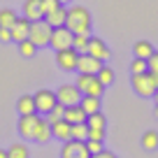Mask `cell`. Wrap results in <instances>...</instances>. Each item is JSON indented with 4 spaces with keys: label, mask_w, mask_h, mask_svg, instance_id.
Returning <instances> with one entry per match:
<instances>
[{
    "label": "cell",
    "mask_w": 158,
    "mask_h": 158,
    "mask_svg": "<svg viewBox=\"0 0 158 158\" xmlns=\"http://www.w3.org/2000/svg\"><path fill=\"white\" fill-rule=\"evenodd\" d=\"M91 23H93V16L86 10L84 5H72L68 7V19H65V26H68L72 33H86L91 35Z\"/></svg>",
    "instance_id": "cell-1"
},
{
    "label": "cell",
    "mask_w": 158,
    "mask_h": 158,
    "mask_svg": "<svg viewBox=\"0 0 158 158\" xmlns=\"http://www.w3.org/2000/svg\"><path fill=\"white\" fill-rule=\"evenodd\" d=\"M51 26L47 23L44 19H40V21H30V33H28V40H33V44L37 47H49L51 42Z\"/></svg>",
    "instance_id": "cell-2"
},
{
    "label": "cell",
    "mask_w": 158,
    "mask_h": 158,
    "mask_svg": "<svg viewBox=\"0 0 158 158\" xmlns=\"http://www.w3.org/2000/svg\"><path fill=\"white\" fill-rule=\"evenodd\" d=\"M130 86L133 91L139 95V98H153L156 95V84H153V77L151 72H142V74H133L130 77Z\"/></svg>",
    "instance_id": "cell-3"
},
{
    "label": "cell",
    "mask_w": 158,
    "mask_h": 158,
    "mask_svg": "<svg viewBox=\"0 0 158 158\" xmlns=\"http://www.w3.org/2000/svg\"><path fill=\"white\" fill-rule=\"evenodd\" d=\"M77 89L81 91V95H93V98H100L105 93V86L98 81L95 74H86V72H79L77 74Z\"/></svg>",
    "instance_id": "cell-4"
},
{
    "label": "cell",
    "mask_w": 158,
    "mask_h": 158,
    "mask_svg": "<svg viewBox=\"0 0 158 158\" xmlns=\"http://www.w3.org/2000/svg\"><path fill=\"white\" fill-rule=\"evenodd\" d=\"M72 37H74V33L68 28V26H58V28L51 30V42H49V47H51L54 51L70 49V47H72Z\"/></svg>",
    "instance_id": "cell-5"
},
{
    "label": "cell",
    "mask_w": 158,
    "mask_h": 158,
    "mask_svg": "<svg viewBox=\"0 0 158 158\" xmlns=\"http://www.w3.org/2000/svg\"><path fill=\"white\" fill-rule=\"evenodd\" d=\"M33 98H35V109H37V114H42V116H47V114L51 112V107L58 102V100H56V91H51V89L35 91Z\"/></svg>",
    "instance_id": "cell-6"
},
{
    "label": "cell",
    "mask_w": 158,
    "mask_h": 158,
    "mask_svg": "<svg viewBox=\"0 0 158 158\" xmlns=\"http://www.w3.org/2000/svg\"><path fill=\"white\" fill-rule=\"evenodd\" d=\"M60 158H91L89 147L81 139H68L60 147Z\"/></svg>",
    "instance_id": "cell-7"
},
{
    "label": "cell",
    "mask_w": 158,
    "mask_h": 158,
    "mask_svg": "<svg viewBox=\"0 0 158 158\" xmlns=\"http://www.w3.org/2000/svg\"><path fill=\"white\" fill-rule=\"evenodd\" d=\"M56 100H58L60 105H65V107H70V105H79V100H81V91L77 89V84H60L58 89H56Z\"/></svg>",
    "instance_id": "cell-8"
},
{
    "label": "cell",
    "mask_w": 158,
    "mask_h": 158,
    "mask_svg": "<svg viewBox=\"0 0 158 158\" xmlns=\"http://www.w3.org/2000/svg\"><path fill=\"white\" fill-rule=\"evenodd\" d=\"M40 118H42V114H26V116H19V126H16V128H19V135L23 139H35Z\"/></svg>",
    "instance_id": "cell-9"
},
{
    "label": "cell",
    "mask_w": 158,
    "mask_h": 158,
    "mask_svg": "<svg viewBox=\"0 0 158 158\" xmlns=\"http://www.w3.org/2000/svg\"><path fill=\"white\" fill-rule=\"evenodd\" d=\"M77 60H79V51L77 49H63V51H56V65H58L63 72H72L77 70Z\"/></svg>",
    "instance_id": "cell-10"
},
{
    "label": "cell",
    "mask_w": 158,
    "mask_h": 158,
    "mask_svg": "<svg viewBox=\"0 0 158 158\" xmlns=\"http://www.w3.org/2000/svg\"><path fill=\"white\" fill-rule=\"evenodd\" d=\"M86 54H91L93 58L102 60V63H107V60L112 58L109 47L105 44V40H100V37H91V40H89V49H86Z\"/></svg>",
    "instance_id": "cell-11"
},
{
    "label": "cell",
    "mask_w": 158,
    "mask_h": 158,
    "mask_svg": "<svg viewBox=\"0 0 158 158\" xmlns=\"http://www.w3.org/2000/svg\"><path fill=\"white\" fill-rule=\"evenodd\" d=\"M102 60L93 58L91 54H79V60H77V72H86V74H98V70L102 68Z\"/></svg>",
    "instance_id": "cell-12"
},
{
    "label": "cell",
    "mask_w": 158,
    "mask_h": 158,
    "mask_svg": "<svg viewBox=\"0 0 158 158\" xmlns=\"http://www.w3.org/2000/svg\"><path fill=\"white\" fill-rule=\"evenodd\" d=\"M12 42H23V40H28V33H30V21L26 19V16H19V19L14 21V26H12Z\"/></svg>",
    "instance_id": "cell-13"
},
{
    "label": "cell",
    "mask_w": 158,
    "mask_h": 158,
    "mask_svg": "<svg viewBox=\"0 0 158 158\" xmlns=\"http://www.w3.org/2000/svg\"><path fill=\"white\" fill-rule=\"evenodd\" d=\"M23 16H26L28 21L44 19V12H42V0H23Z\"/></svg>",
    "instance_id": "cell-14"
},
{
    "label": "cell",
    "mask_w": 158,
    "mask_h": 158,
    "mask_svg": "<svg viewBox=\"0 0 158 158\" xmlns=\"http://www.w3.org/2000/svg\"><path fill=\"white\" fill-rule=\"evenodd\" d=\"M51 137L60 139V142H68V139H72V123H68L65 118H60V121L51 123Z\"/></svg>",
    "instance_id": "cell-15"
},
{
    "label": "cell",
    "mask_w": 158,
    "mask_h": 158,
    "mask_svg": "<svg viewBox=\"0 0 158 158\" xmlns=\"http://www.w3.org/2000/svg\"><path fill=\"white\" fill-rule=\"evenodd\" d=\"M63 118L68 121V123H86L89 114H86L84 109H81V105H70V107H65Z\"/></svg>",
    "instance_id": "cell-16"
},
{
    "label": "cell",
    "mask_w": 158,
    "mask_h": 158,
    "mask_svg": "<svg viewBox=\"0 0 158 158\" xmlns=\"http://www.w3.org/2000/svg\"><path fill=\"white\" fill-rule=\"evenodd\" d=\"M65 19H68V7H65V5H60V7H56L54 12L44 14V21L51 26V28H58V26H65Z\"/></svg>",
    "instance_id": "cell-17"
},
{
    "label": "cell",
    "mask_w": 158,
    "mask_h": 158,
    "mask_svg": "<svg viewBox=\"0 0 158 158\" xmlns=\"http://www.w3.org/2000/svg\"><path fill=\"white\" fill-rule=\"evenodd\" d=\"M16 112H19V116H26V114H37V109H35V98L30 93L21 95V98L16 100Z\"/></svg>",
    "instance_id": "cell-18"
},
{
    "label": "cell",
    "mask_w": 158,
    "mask_h": 158,
    "mask_svg": "<svg viewBox=\"0 0 158 158\" xmlns=\"http://www.w3.org/2000/svg\"><path fill=\"white\" fill-rule=\"evenodd\" d=\"M51 139V123L47 121V116L40 118V126H37V133H35V142L40 144H47Z\"/></svg>",
    "instance_id": "cell-19"
},
{
    "label": "cell",
    "mask_w": 158,
    "mask_h": 158,
    "mask_svg": "<svg viewBox=\"0 0 158 158\" xmlns=\"http://www.w3.org/2000/svg\"><path fill=\"white\" fill-rule=\"evenodd\" d=\"M153 51H156V49H153V44L149 42V40H137V42H135V47H133L135 58H144V60H147Z\"/></svg>",
    "instance_id": "cell-20"
},
{
    "label": "cell",
    "mask_w": 158,
    "mask_h": 158,
    "mask_svg": "<svg viewBox=\"0 0 158 158\" xmlns=\"http://www.w3.org/2000/svg\"><path fill=\"white\" fill-rule=\"evenodd\" d=\"M79 105H81V109H84L86 114H95V112H100V98H93V95H81Z\"/></svg>",
    "instance_id": "cell-21"
},
{
    "label": "cell",
    "mask_w": 158,
    "mask_h": 158,
    "mask_svg": "<svg viewBox=\"0 0 158 158\" xmlns=\"http://www.w3.org/2000/svg\"><path fill=\"white\" fill-rule=\"evenodd\" d=\"M86 126H89V128H98V130H107V118H105L102 112L89 114V118H86Z\"/></svg>",
    "instance_id": "cell-22"
},
{
    "label": "cell",
    "mask_w": 158,
    "mask_h": 158,
    "mask_svg": "<svg viewBox=\"0 0 158 158\" xmlns=\"http://www.w3.org/2000/svg\"><path fill=\"white\" fill-rule=\"evenodd\" d=\"M28 156H30V151L23 142H14L7 149V158H28Z\"/></svg>",
    "instance_id": "cell-23"
},
{
    "label": "cell",
    "mask_w": 158,
    "mask_h": 158,
    "mask_svg": "<svg viewBox=\"0 0 158 158\" xmlns=\"http://www.w3.org/2000/svg\"><path fill=\"white\" fill-rule=\"evenodd\" d=\"M95 77H98V81L105 86V89L114 84V70L109 68V65H102V68L98 70V74H95Z\"/></svg>",
    "instance_id": "cell-24"
},
{
    "label": "cell",
    "mask_w": 158,
    "mask_h": 158,
    "mask_svg": "<svg viewBox=\"0 0 158 158\" xmlns=\"http://www.w3.org/2000/svg\"><path fill=\"white\" fill-rule=\"evenodd\" d=\"M89 40H91V35H86V33H74V37H72V49H77L79 54H84V51L89 49Z\"/></svg>",
    "instance_id": "cell-25"
},
{
    "label": "cell",
    "mask_w": 158,
    "mask_h": 158,
    "mask_svg": "<svg viewBox=\"0 0 158 158\" xmlns=\"http://www.w3.org/2000/svg\"><path fill=\"white\" fill-rule=\"evenodd\" d=\"M142 147L147 149V151H156L158 149V133L156 130H147V133L142 135Z\"/></svg>",
    "instance_id": "cell-26"
},
{
    "label": "cell",
    "mask_w": 158,
    "mask_h": 158,
    "mask_svg": "<svg viewBox=\"0 0 158 158\" xmlns=\"http://www.w3.org/2000/svg\"><path fill=\"white\" fill-rule=\"evenodd\" d=\"M16 19H19V16H16V12H14V10H10V7H2V10H0V26H5V28H12Z\"/></svg>",
    "instance_id": "cell-27"
},
{
    "label": "cell",
    "mask_w": 158,
    "mask_h": 158,
    "mask_svg": "<svg viewBox=\"0 0 158 158\" xmlns=\"http://www.w3.org/2000/svg\"><path fill=\"white\" fill-rule=\"evenodd\" d=\"M19 54L23 56V58H33V56L37 54V47L33 44V40H23V42H19Z\"/></svg>",
    "instance_id": "cell-28"
},
{
    "label": "cell",
    "mask_w": 158,
    "mask_h": 158,
    "mask_svg": "<svg viewBox=\"0 0 158 158\" xmlns=\"http://www.w3.org/2000/svg\"><path fill=\"white\" fill-rule=\"evenodd\" d=\"M72 139L86 142V139H89V126L86 123H72Z\"/></svg>",
    "instance_id": "cell-29"
},
{
    "label": "cell",
    "mask_w": 158,
    "mask_h": 158,
    "mask_svg": "<svg viewBox=\"0 0 158 158\" xmlns=\"http://www.w3.org/2000/svg\"><path fill=\"white\" fill-rule=\"evenodd\" d=\"M63 114H65V105L56 102L54 107H51V112L47 114V121H49V123H56V121H60V118H63Z\"/></svg>",
    "instance_id": "cell-30"
},
{
    "label": "cell",
    "mask_w": 158,
    "mask_h": 158,
    "mask_svg": "<svg viewBox=\"0 0 158 158\" xmlns=\"http://www.w3.org/2000/svg\"><path fill=\"white\" fill-rule=\"evenodd\" d=\"M130 72L133 74H142V72H149V65L144 58H133V63H130Z\"/></svg>",
    "instance_id": "cell-31"
},
{
    "label": "cell",
    "mask_w": 158,
    "mask_h": 158,
    "mask_svg": "<svg viewBox=\"0 0 158 158\" xmlns=\"http://www.w3.org/2000/svg\"><path fill=\"white\" fill-rule=\"evenodd\" d=\"M86 147H89V153L93 156V153H100L102 151V142H98V139H86Z\"/></svg>",
    "instance_id": "cell-32"
},
{
    "label": "cell",
    "mask_w": 158,
    "mask_h": 158,
    "mask_svg": "<svg viewBox=\"0 0 158 158\" xmlns=\"http://www.w3.org/2000/svg\"><path fill=\"white\" fill-rule=\"evenodd\" d=\"M56 7H60V2H58V0H42V12H44V14L54 12Z\"/></svg>",
    "instance_id": "cell-33"
},
{
    "label": "cell",
    "mask_w": 158,
    "mask_h": 158,
    "mask_svg": "<svg viewBox=\"0 0 158 158\" xmlns=\"http://www.w3.org/2000/svg\"><path fill=\"white\" fill-rule=\"evenodd\" d=\"M147 65H149V72H158V51H153L147 58Z\"/></svg>",
    "instance_id": "cell-34"
},
{
    "label": "cell",
    "mask_w": 158,
    "mask_h": 158,
    "mask_svg": "<svg viewBox=\"0 0 158 158\" xmlns=\"http://www.w3.org/2000/svg\"><path fill=\"white\" fill-rule=\"evenodd\" d=\"M105 133H107V130H98V128H89V139H98V142H102V139H105Z\"/></svg>",
    "instance_id": "cell-35"
},
{
    "label": "cell",
    "mask_w": 158,
    "mask_h": 158,
    "mask_svg": "<svg viewBox=\"0 0 158 158\" xmlns=\"http://www.w3.org/2000/svg\"><path fill=\"white\" fill-rule=\"evenodd\" d=\"M0 42H12V30L10 28H5V26H0Z\"/></svg>",
    "instance_id": "cell-36"
},
{
    "label": "cell",
    "mask_w": 158,
    "mask_h": 158,
    "mask_svg": "<svg viewBox=\"0 0 158 158\" xmlns=\"http://www.w3.org/2000/svg\"><path fill=\"white\" fill-rule=\"evenodd\" d=\"M91 158H116V156H114L112 151H105V149H102V151H100V153H93V156H91Z\"/></svg>",
    "instance_id": "cell-37"
},
{
    "label": "cell",
    "mask_w": 158,
    "mask_h": 158,
    "mask_svg": "<svg viewBox=\"0 0 158 158\" xmlns=\"http://www.w3.org/2000/svg\"><path fill=\"white\" fill-rule=\"evenodd\" d=\"M151 77H153V84H156V89H158V72H151Z\"/></svg>",
    "instance_id": "cell-38"
},
{
    "label": "cell",
    "mask_w": 158,
    "mask_h": 158,
    "mask_svg": "<svg viewBox=\"0 0 158 158\" xmlns=\"http://www.w3.org/2000/svg\"><path fill=\"white\" fill-rule=\"evenodd\" d=\"M0 158H7V149H0Z\"/></svg>",
    "instance_id": "cell-39"
},
{
    "label": "cell",
    "mask_w": 158,
    "mask_h": 158,
    "mask_svg": "<svg viewBox=\"0 0 158 158\" xmlns=\"http://www.w3.org/2000/svg\"><path fill=\"white\" fill-rule=\"evenodd\" d=\"M58 2H60V5H65V7L70 5V0H58Z\"/></svg>",
    "instance_id": "cell-40"
},
{
    "label": "cell",
    "mask_w": 158,
    "mask_h": 158,
    "mask_svg": "<svg viewBox=\"0 0 158 158\" xmlns=\"http://www.w3.org/2000/svg\"><path fill=\"white\" fill-rule=\"evenodd\" d=\"M153 100H156V107H158V91H156V95H153Z\"/></svg>",
    "instance_id": "cell-41"
}]
</instances>
